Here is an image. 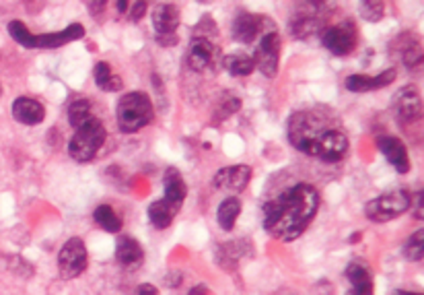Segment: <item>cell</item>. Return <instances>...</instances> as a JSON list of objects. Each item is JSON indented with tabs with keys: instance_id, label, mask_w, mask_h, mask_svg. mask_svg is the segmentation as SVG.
I'll list each match as a JSON object with an SVG mask.
<instances>
[{
	"instance_id": "31",
	"label": "cell",
	"mask_w": 424,
	"mask_h": 295,
	"mask_svg": "<svg viewBox=\"0 0 424 295\" xmlns=\"http://www.w3.org/2000/svg\"><path fill=\"white\" fill-rule=\"evenodd\" d=\"M359 13H361V17H363L364 21L377 23L385 15V4L379 2V0H364V2L359 4Z\"/></svg>"
},
{
	"instance_id": "25",
	"label": "cell",
	"mask_w": 424,
	"mask_h": 295,
	"mask_svg": "<svg viewBox=\"0 0 424 295\" xmlns=\"http://www.w3.org/2000/svg\"><path fill=\"white\" fill-rule=\"evenodd\" d=\"M93 79H95V85L101 89V91H107V93H114V91H120L121 89V79L118 74H114L112 66L107 63H97L93 68Z\"/></svg>"
},
{
	"instance_id": "38",
	"label": "cell",
	"mask_w": 424,
	"mask_h": 295,
	"mask_svg": "<svg viewBox=\"0 0 424 295\" xmlns=\"http://www.w3.org/2000/svg\"><path fill=\"white\" fill-rule=\"evenodd\" d=\"M208 294V289H206V285H196V287H192L190 291H187V295H206Z\"/></svg>"
},
{
	"instance_id": "6",
	"label": "cell",
	"mask_w": 424,
	"mask_h": 295,
	"mask_svg": "<svg viewBox=\"0 0 424 295\" xmlns=\"http://www.w3.org/2000/svg\"><path fill=\"white\" fill-rule=\"evenodd\" d=\"M152 29L157 33V41L163 46H171L178 41V27H180V8L173 2H159L152 8Z\"/></svg>"
},
{
	"instance_id": "32",
	"label": "cell",
	"mask_w": 424,
	"mask_h": 295,
	"mask_svg": "<svg viewBox=\"0 0 424 295\" xmlns=\"http://www.w3.org/2000/svg\"><path fill=\"white\" fill-rule=\"evenodd\" d=\"M241 107V99L239 96H231V98H223L218 107L214 110V122H223L227 120L229 116H233L237 110Z\"/></svg>"
},
{
	"instance_id": "14",
	"label": "cell",
	"mask_w": 424,
	"mask_h": 295,
	"mask_svg": "<svg viewBox=\"0 0 424 295\" xmlns=\"http://www.w3.org/2000/svg\"><path fill=\"white\" fill-rule=\"evenodd\" d=\"M397 77V70L395 68H387L375 77H369V74H350L346 77L344 81V87L352 93H366V91H377V89H383V87H390Z\"/></svg>"
},
{
	"instance_id": "22",
	"label": "cell",
	"mask_w": 424,
	"mask_h": 295,
	"mask_svg": "<svg viewBox=\"0 0 424 295\" xmlns=\"http://www.w3.org/2000/svg\"><path fill=\"white\" fill-rule=\"evenodd\" d=\"M116 261L124 268H136V266L145 263V250L134 237L121 235L118 244H116Z\"/></svg>"
},
{
	"instance_id": "12",
	"label": "cell",
	"mask_w": 424,
	"mask_h": 295,
	"mask_svg": "<svg viewBox=\"0 0 424 295\" xmlns=\"http://www.w3.org/2000/svg\"><path fill=\"white\" fill-rule=\"evenodd\" d=\"M395 120L399 126H410L420 120L423 116V99L416 87H404L395 93L394 98Z\"/></svg>"
},
{
	"instance_id": "9",
	"label": "cell",
	"mask_w": 424,
	"mask_h": 295,
	"mask_svg": "<svg viewBox=\"0 0 424 295\" xmlns=\"http://www.w3.org/2000/svg\"><path fill=\"white\" fill-rule=\"evenodd\" d=\"M185 63L194 72H211V70H214L216 66L220 65L216 44L212 41L211 37L194 35V39L190 41V48H187V54H185Z\"/></svg>"
},
{
	"instance_id": "11",
	"label": "cell",
	"mask_w": 424,
	"mask_h": 295,
	"mask_svg": "<svg viewBox=\"0 0 424 295\" xmlns=\"http://www.w3.org/2000/svg\"><path fill=\"white\" fill-rule=\"evenodd\" d=\"M324 48L333 56H348L357 46V25L352 21L338 23L322 33Z\"/></svg>"
},
{
	"instance_id": "21",
	"label": "cell",
	"mask_w": 424,
	"mask_h": 295,
	"mask_svg": "<svg viewBox=\"0 0 424 295\" xmlns=\"http://www.w3.org/2000/svg\"><path fill=\"white\" fill-rule=\"evenodd\" d=\"M85 35V27L81 23H72L56 33H41L37 35V50H56L70 41H77Z\"/></svg>"
},
{
	"instance_id": "10",
	"label": "cell",
	"mask_w": 424,
	"mask_h": 295,
	"mask_svg": "<svg viewBox=\"0 0 424 295\" xmlns=\"http://www.w3.org/2000/svg\"><path fill=\"white\" fill-rule=\"evenodd\" d=\"M58 268L64 279H77L87 268V246L81 237H70L58 252Z\"/></svg>"
},
{
	"instance_id": "15",
	"label": "cell",
	"mask_w": 424,
	"mask_h": 295,
	"mask_svg": "<svg viewBox=\"0 0 424 295\" xmlns=\"http://www.w3.org/2000/svg\"><path fill=\"white\" fill-rule=\"evenodd\" d=\"M377 147L381 155L387 159V164L394 167L397 173H408L410 171V155L406 145L397 136H379Z\"/></svg>"
},
{
	"instance_id": "26",
	"label": "cell",
	"mask_w": 424,
	"mask_h": 295,
	"mask_svg": "<svg viewBox=\"0 0 424 295\" xmlns=\"http://www.w3.org/2000/svg\"><path fill=\"white\" fill-rule=\"evenodd\" d=\"M223 68L231 77H249L256 70V65H253V58L247 54H227L223 58Z\"/></svg>"
},
{
	"instance_id": "28",
	"label": "cell",
	"mask_w": 424,
	"mask_h": 295,
	"mask_svg": "<svg viewBox=\"0 0 424 295\" xmlns=\"http://www.w3.org/2000/svg\"><path fill=\"white\" fill-rule=\"evenodd\" d=\"M91 118H95V114H93V105L89 99H74L68 105V124L72 129H79L81 124L89 122Z\"/></svg>"
},
{
	"instance_id": "8",
	"label": "cell",
	"mask_w": 424,
	"mask_h": 295,
	"mask_svg": "<svg viewBox=\"0 0 424 295\" xmlns=\"http://www.w3.org/2000/svg\"><path fill=\"white\" fill-rule=\"evenodd\" d=\"M276 32V25L274 21H270L268 17H262V15H253V13H247L241 11L237 13L235 21H233V37L245 44V46H251L253 41H258L264 33Z\"/></svg>"
},
{
	"instance_id": "5",
	"label": "cell",
	"mask_w": 424,
	"mask_h": 295,
	"mask_svg": "<svg viewBox=\"0 0 424 295\" xmlns=\"http://www.w3.org/2000/svg\"><path fill=\"white\" fill-rule=\"evenodd\" d=\"M410 195L406 190H392L364 204V215L373 223H390L410 209Z\"/></svg>"
},
{
	"instance_id": "17",
	"label": "cell",
	"mask_w": 424,
	"mask_h": 295,
	"mask_svg": "<svg viewBox=\"0 0 424 295\" xmlns=\"http://www.w3.org/2000/svg\"><path fill=\"white\" fill-rule=\"evenodd\" d=\"M324 4L317 2H307V8L303 13H297L291 21V35L297 39H307L311 35L322 29V17H319V8Z\"/></svg>"
},
{
	"instance_id": "33",
	"label": "cell",
	"mask_w": 424,
	"mask_h": 295,
	"mask_svg": "<svg viewBox=\"0 0 424 295\" xmlns=\"http://www.w3.org/2000/svg\"><path fill=\"white\" fill-rule=\"evenodd\" d=\"M130 6H132V11H130V19H132L134 23H138V21L145 17L147 8H149L147 2H134V4H130Z\"/></svg>"
},
{
	"instance_id": "27",
	"label": "cell",
	"mask_w": 424,
	"mask_h": 295,
	"mask_svg": "<svg viewBox=\"0 0 424 295\" xmlns=\"http://www.w3.org/2000/svg\"><path fill=\"white\" fill-rule=\"evenodd\" d=\"M93 219H95V223L101 228L103 231H107V233H118L121 230V217L110 206V204H101V206H97L95 209V213H93Z\"/></svg>"
},
{
	"instance_id": "16",
	"label": "cell",
	"mask_w": 424,
	"mask_h": 295,
	"mask_svg": "<svg viewBox=\"0 0 424 295\" xmlns=\"http://www.w3.org/2000/svg\"><path fill=\"white\" fill-rule=\"evenodd\" d=\"M346 283H348V294L346 295H375L373 289V273L363 261H352L348 263L344 270Z\"/></svg>"
},
{
	"instance_id": "40",
	"label": "cell",
	"mask_w": 424,
	"mask_h": 295,
	"mask_svg": "<svg viewBox=\"0 0 424 295\" xmlns=\"http://www.w3.org/2000/svg\"><path fill=\"white\" fill-rule=\"evenodd\" d=\"M392 295H423V294H414V291H404V289H397Z\"/></svg>"
},
{
	"instance_id": "20",
	"label": "cell",
	"mask_w": 424,
	"mask_h": 295,
	"mask_svg": "<svg viewBox=\"0 0 424 295\" xmlns=\"http://www.w3.org/2000/svg\"><path fill=\"white\" fill-rule=\"evenodd\" d=\"M163 186H165V197H163V200L169 202L175 211H180L183 200L187 197V188H185L183 176L180 173L178 167H167V169H165Z\"/></svg>"
},
{
	"instance_id": "1",
	"label": "cell",
	"mask_w": 424,
	"mask_h": 295,
	"mask_svg": "<svg viewBox=\"0 0 424 295\" xmlns=\"http://www.w3.org/2000/svg\"><path fill=\"white\" fill-rule=\"evenodd\" d=\"M319 209V195L311 184H295L268 200L262 209V225L266 233L280 242L301 237Z\"/></svg>"
},
{
	"instance_id": "23",
	"label": "cell",
	"mask_w": 424,
	"mask_h": 295,
	"mask_svg": "<svg viewBox=\"0 0 424 295\" xmlns=\"http://www.w3.org/2000/svg\"><path fill=\"white\" fill-rule=\"evenodd\" d=\"M239 213H241V200L237 197L225 198V200L218 204V211H216V221H218L220 230H233L235 223H237V219H239Z\"/></svg>"
},
{
	"instance_id": "24",
	"label": "cell",
	"mask_w": 424,
	"mask_h": 295,
	"mask_svg": "<svg viewBox=\"0 0 424 295\" xmlns=\"http://www.w3.org/2000/svg\"><path fill=\"white\" fill-rule=\"evenodd\" d=\"M178 213H180V211H175L169 202H165V200L161 198V200L152 202L151 206H149V221H151L157 230H167V228L173 223V219H175Z\"/></svg>"
},
{
	"instance_id": "18",
	"label": "cell",
	"mask_w": 424,
	"mask_h": 295,
	"mask_svg": "<svg viewBox=\"0 0 424 295\" xmlns=\"http://www.w3.org/2000/svg\"><path fill=\"white\" fill-rule=\"evenodd\" d=\"M395 46L399 44V48H394V54L397 52V58L404 63L406 68L410 70H420L423 65V48H420V41L412 35V33H404L399 35L394 41Z\"/></svg>"
},
{
	"instance_id": "19",
	"label": "cell",
	"mask_w": 424,
	"mask_h": 295,
	"mask_svg": "<svg viewBox=\"0 0 424 295\" xmlns=\"http://www.w3.org/2000/svg\"><path fill=\"white\" fill-rule=\"evenodd\" d=\"M13 118H15L19 124L37 126V124H41L44 118H46V107H44L37 99L19 98L15 99V103H13Z\"/></svg>"
},
{
	"instance_id": "29",
	"label": "cell",
	"mask_w": 424,
	"mask_h": 295,
	"mask_svg": "<svg viewBox=\"0 0 424 295\" xmlns=\"http://www.w3.org/2000/svg\"><path fill=\"white\" fill-rule=\"evenodd\" d=\"M8 35L23 48L27 50H37V35L27 29L23 21H11L8 23Z\"/></svg>"
},
{
	"instance_id": "36",
	"label": "cell",
	"mask_w": 424,
	"mask_h": 295,
	"mask_svg": "<svg viewBox=\"0 0 424 295\" xmlns=\"http://www.w3.org/2000/svg\"><path fill=\"white\" fill-rule=\"evenodd\" d=\"M132 295H159V289L151 285V283H143V285H138L136 289H134V294Z\"/></svg>"
},
{
	"instance_id": "35",
	"label": "cell",
	"mask_w": 424,
	"mask_h": 295,
	"mask_svg": "<svg viewBox=\"0 0 424 295\" xmlns=\"http://www.w3.org/2000/svg\"><path fill=\"white\" fill-rule=\"evenodd\" d=\"M410 206L414 209V217L418 219V221H423L424 215H423V190L418 192V195H414V198H410Z\"/></svg>"
},
{
	"instance_id": "4",
	"label": "cell",
	"mask_w": 424,
	"mask_h": 295,
	"mask_svg": "<svg viewBox=\"0 0 424 295\" xmlns=\"http://www.w3.org/2000/svg\"><path fill=\"white\" fill-rule=\"evenodd\" d=\"M105 138H107V131H105L103 122L95 116L89 122L74 129V134L68 143V155L79 164H87L95 159V155L103 147Z\"/></svg>"
},
{
	"instance_id": "37",
	"label": "cell",
	"mask_w": 424,
	"mask_h": 295,
	"mask_svg": "<svg viewBox=\"0 0 424 295\" xmlns=\"http://www.w3.org/2000/svg\"><path fill=\"white\" fill-rule=\"evenodd\" d=\"M165 285H167V287H178V285H182V273H171V275H167V277H165Z\"/></svg>"
},
{
	"instance_id": "2",
	"label": "cell",
	"mask_w": 424,
	"mask_h": 295,
	"mask_svg": "<svg viewBox=\"0 0 424 295\" xmlns=\"http://www.w3.org/2000/svg\"><path fill=\"white\" fill-rule=\"evenodd\" d=\"M286 134L297 151L328 164L344 159L348 153V136L342 129L328 124L313 112H295L289 118Z\"/></svg>"
},
{
	"instance_id": "3",
	"label": "cell",
	"mask_w": 424,
	"mask_h": 295,
	"mask_svg": "<svg viewBox=\"0 0 424 295\" xmlns=\"http://www.w3.org/2000/svg\"><path fill=\"white\" fill-rule=\"evenodd\" d=\"M116 118H118V129L126 134L143 131L154 118L151 98L143 91H130V93L121 96L118 101Z\"/></svg>"
},
{
	"instance_id": "7",
	"label": "cell",
	"mask_w": 424,
	"mask_h": 295,
	"mask_svg": "<svg viewBox=\"0 0 424 295\" xmlns=\"http://www.w3.org/2000/svg\"><path fill=\"white\" fill-rule=\"evenodd\" d=\"M256 52H253V65L266 77L274 79L278 74V65H280V35L278 29L270 33H264L256 41Z\"/></svg>"
},
{
	"instance_id": "34",
	"label": "cell",
	"mask_w": 424,
	"mask_h": 295,
	"mask_svg": "<svg viewBox=\"0 0 424 295\" xmlns=\"http://www.w3.org/2000/svg\"><path fill=\"white\" fill-rule=\"evenodd\" d=\"M87 8L93 13V19L95 21H101V15H105V8H107V2L105 0H99V2H89Z\"/></svg>"
},
{
	"instance_id": "13",
	"label": "cell",
	"mask_w": 424,
	"mask_h": 295,
	"mask_svg": "<svg viewBox=\"0 0 424 295\" xmlns=\"http://www.w3.org/2000/svg\"><path fill=\"white\" fill-rule=\"evenodd\" d=\"M249 180H251V167L249 165H231V167H223L214 173L212 186L216 190L239 195L247 188Z\"/></svg>"
},
{
	"instance_id": "39",
	"label": "cell",
	"mask_w": 424,
	"mask_h": 295,
	"mask_svg": "<svg viewBox=\"0 0 424 295\" xmlns=\"http://www.w3.org/2000/svg\"><path fill=\"white\" fill-rule=\"evenodd\" d=\"M114 6L118 8V13H126L128 8H130V2H126V0H118V2H114Z\"/></svg>"
},
{
	"instance_id": "30",
	"label": "cell",
	"mask_w": 424,
	"mask_h": 295,
	"mask_svg": "<svg viewBox=\"0 0 424 295\" xmlns=\"http://www.w3.org/2000/svg\"><path fill=\"white\" fill-rule=\"evenodd\" d=\"M404 256L410 263H423L424 258V231L418 230L408 237V242L404 244Z\"/></svg>"
}]
</instances>
